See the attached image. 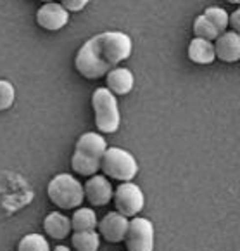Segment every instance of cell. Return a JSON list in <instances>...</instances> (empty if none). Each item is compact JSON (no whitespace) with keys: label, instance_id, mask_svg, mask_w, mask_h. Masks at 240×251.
Here are the masks:
<instances>
[{"label":"cell","instance_id":"cell-4","mask_svg":"<svg viewBox=\"0 0 240 251\" xmlns=\"http://www.w3.org/2000/svg\"><path fill=\"white\" fill-rule=\"evenodd\" d=\"M92 107L95 115V128L100 133H116L121 125V115L116 97L106 87L93 90Z\"/></svg>","mask_w":240,"mask_h":251},{"label":"cell","instance_id":"cell-23","mask_svg":"<svg viewBox=\"0 0 240 251\" xmlns=\"http://www.w3.org/2000/svg\"><path fill=\"white\" fill-rule=\"evenodd\" d=\"M228 26H232L233 33H237V31L240 30V11L239 9H237L235 12H232V14H228Z\"/></svg>","mask_w":240,"mask_h":251},{"label":"cell","instance_id":"cell-2","mask_svg":"<svg viewBox=\"0 0 240 251\" xmlns=\"http://www.w3.org/2000/svg\"><path fill=\"white\" fill-rule=\"evenodd\" d=\"M47 196L59 210H76L85 201L83 184L71 174H59L47 185Z\"/></svg>","mask_w":240,"mask_h":251},{"label":"cell","instance_id":"cell-11","mask_svg":"<svg viewBox=\"0 0 240 251\" xmlns=\"http://www.w3.org/2000/svg\"><path fill=\"white\" fill-rule=\"evenodd\" d=\"M133 85H135V76L128 68L118 66L106 75V89L114 97L130 94L133 90Z\"/></svg>","mask_w":240,"mask_h":251},{"label":"cell","instance_id":"cell-7","mask_svg":"<svg viewBox=\"0 0 240 251\" xmlns=\"http://www.w3.org/2000/svg\"><path fill=\"white\" fill-rule=\"evenodd\" d=\"M35 21L45 31H59L69 23V14L57 2H47L37 11Z\"/></svg>","mask_w":240,"mask_h":251},{"label":"cell","instance_id":"cell-10","mask_svg":"<svg viewBox=\"0 0 240 251\" xmlns=\"http://www.w3.org/2000/svg\"><path fill=\"white\" fill-rule=\"evenodd\" d=\"M213 47H215L216 59L223 61V63H228V64L239 63V59H240L239 33L225 31V33H221L215 42H213Z\"/></svg>","mask_w":240,"mask_h":251},{"label":"cell","instance_id":"cell-13","mask_svg":"<svg viewBox=\"0 0 240 251\" xmlns=\"http://www.w3.org/2000/svg\"><path fill=\"white\" fill-rule=\"evenodd\" d=\"M44 230L50 239H66L73 232L69 218L59 211H52L44 218Z\"/></svg>","mask_w":240,"mask_h":251},{"label":"cell","instance_id":"cell-6","mask_svg":"<svg viewBox=\"0 0 240 251\" xmlns=\"http://www.w3.org/2000/svg\"><path fill=\"white\" fill-rule=\"evenodd\" d=\"M155 234L152 222L144 217H135L128 222V230L125 236L126 251H154Z\"/></svg>","mask_w":240,"mask_h":251},{"label":"cell","instance_id":"cell-15","mask_svg":"<svg viewBox=\"0 0 240 251\" xmlns=\"http://www.w3.org/2000/svg\"><path fill=\"white\" fill-rule=\"evenodd\" d=\"M71 222V230L73 232H85V230H95L97 229V213L92 208L80 206L74 210L73 217L69 218Z\"/></svg>","mask_w":240,"mask_h":251},{"label":"cell","instance_id":"cell-17","mask_svg":"<svg viewBox=\"0 0 240 251\" xmlns=\"http://www.w3.org/2000/svg\"><path fill=\"white\" fill-rule=\"evenodd\" d=\"M71 244L74 251H99L100 236L95 230H85V232L71 234Z\"/></svg>","mask_w":240,"mask_h":251},{"label":"cell","instance_id":"cell-12","mask_svg":"<svg viewBox=\"0 0 240 251\" xmlns=\"http://www.w3.org/2000/svg\"><path fill=\"white\" fill-rule=\"evenodd\" d=\"M106 149H108V142L97 132L83 133V135L78 137L76 144H74V151L76 152H80L83 156H88V158L99 159V161L104 156V152H106Z\"/></svg>","mask_w":240,"mask_h":251},{"label":"cell","instance_id":"cell-5","mask_svg":"<svg viewBox=\"0 0 240 251\" xmlns=\"http://www.w3.org/2000/svg\"><path fill=\"white\" fill-rule=\"evenodd\" d=\"M112 203H114L116 213L123 215L125 218H135L144 210L145 196L137 184L123 182L112 191Z\"/></svg>","mask_w":240,"mask_h":251},{"label":"cell","instance_id":"cell-16","mask_svg":"<svg viewBox=\"0 0 240 251\" xmlns=\"http://www.w3.org/2000/svg\"><path fill=\"white\" fill-rule=\"evenodd\" d=\"M71 168H73L74 174L90 178L100 172V161L99 159L88 158V156H83V154H80V152L74 151L73 156H71Z\"/></svg>","mask_w":240,"mask_h":251},{"label":"cell","instance_id":"cell-24","mask_svg":"<svg viewBox=\"0 0 240 251\" xmlns=\"http://www.w3.org/2000/svg\"><path fill=\"white\" fill-rule=\"evenodd\" d=\"M54 251H71V250L67 246H63V244H59V246L54 248Z\"/></svg>","mask_w":240,"mask_h":251},{"label":"cell","instance_id":"cell-14","mask_svg":"<svg viewBox=\"0 0 240 251\" xmlns=\"http://www.w3.org/2000/svg\"><path fill=\"white\" fill-rule=\"evenodd\" d=\"M187 55L189 59L196 64L200 66H206V64H213L216 61L215 55V47H213V42L200 40V38H192L187 49Z\"/></svg>","mask_w":240,"mask_h":251},{"label":"cell","instance_id":"cell-9","mask_svg":"<svg viewBox=\"0 0 240 251\" xmlns=\"http://www.w3.org/2000/svg\"><path fill=\"white\" fill-rule=\"evenodd\" d=\"M128 218H125L123 215L111 211L108 213L102 220L97 224V229H99L100 239H106L111 244H119L125 241L126 230H128Z\"/></svg>","mask_w":240,"mask_h":251},{"label":"cell","instance_id":"cell-21","mask_svg":"<svg viewBox=\"0 0 240 251\" xmlns=\"http://www.w3.org/2000/svg\"><path fill=\"white\" fill-rule=\"evenodd\" d=\"M14 100H16L14 85L7 80H0V113L11 109Z\"/></svg>","mask_w":240,"mask_h":251},{"label":"cell","instance_id":"cell-22","mask_svg":"<svg viewBox=\"0 0 240 251\" xmlns=\"http://www.w3.org/2000/svg\"><path fill=\"white\" fill-rule=\"evenodd\" d=\"M87 4H88V0H64V2H61V5H63L67 14H69V12L83 11V9L87 7Z\"/></svg>","mask_w":240,"mask_h":251},{"label":"cell","instance_id":"cell-18","mask_svg":"<svg viewBox=\"0 0 240 251\" xmlns=\"http://www.w3.org/2000/svg\"><path fill=\"white\" fill-rule=\"evenodd\" d=\"M18 251H52L48 241L42 234H26L19 239Z\"/></svg>","mask_w":240,"mask_h":251},{"label":"cell","instance_id":"cell-1","mask_svg":"<svg viewBox=\"0 0 240 251\" xmlns=\"http://www.w3.org/2000/svg\"><path fill=\"white\" fill-rule=\"evenodd\" d=\"M131 38L123 31H104L88 38L74 55V70L87 80H99L131 55Z\"/></svg>","mask_w":240,"mask_h":251},{"label":"cell","instance_id":"cell-3","mask_svg":"<svg viewBox=\"0 0 240 251\" xmlns=\"http://www.w3.org/2000/svg\"><path fill=\"white\" fill-rule=\"evenodd\" d=\"M100 172L116 182H131L138 174V163L131 152L121 148H108L100 158Z\"/></svg>","mask_w":240,"mask_h":251},{"label":"cell","instance_id":"cell-8","mask_svg":"<svg viewBox=\"0 0 240 251\" xmlns=\"http://www.w3.org/2000/svg\"><path fill=\"white\" fill-rule=\"evenodd\" d=\"M83 196L95 208L109 204V201L112 200V185L109 182V178H106L104 175L99 174L90 177L83 184Z\"/></svg>","mask_w":240,"mask_h":251},{"label":"cell","instance_id":"cell-19","mask_svg":"<svg viewBox=\"0 0 240 251\" xmlns=\"http://www.w3.org/2000/svg\"><path fill=\"white\" fill-rule=\"evenodd\" d=\"M204 18L211 23V26L218 31L219 35L225 33L226 28H228V12L221 7H207L204 11Z\"/></svg>","mask_w":240,"mask_h":251},{"label":"cell","instance_id":"cell-20","mask_svg":"<svg viewBox=\"0 0 240 251\" xmlns=\"http://www.w3.org/2000/svg\"><path fill=\"white\" fill-rule=\"evenodd\" d=\"M192 30H194V35H196V38H200V40H207V42H215L216 38L219 37L218 31L211 26V23L207 21L206 18H204L202 14L197 16L196 21H194V26H192Z\"/></svg>","mask_w":240,"mask_h":251}]
</instances>
